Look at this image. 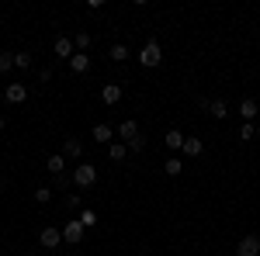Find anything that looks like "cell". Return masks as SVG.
<instances>
[{"label": "cell", "instance_id": "6da1fadb", "mask_svg": "<svg viewBox=\"0 0 260 256\" xmlns=\"http://www.w3.org/2000/svg\"><path fill=\"white\" fill-rule=\"evenodd\" d=\"M139 62L146 66V69H156V66L163 62V49H160V42H153V39L146 42V45L139 49Z\"/></svg>", "mask_w": 260, "mask_h": 256}, {"label": "cell", "instance_id": "7a4b0ae2", "mask_svg": "<svg viewBox=\"0 0 260 256\" xmlns=\"http://www.w3.org/2000/svg\"><path fill=\"white\" fill-rule=\"evenodd\" d=\"M73 184H77V187H94V184H98V166H94V163H80V166L73 170Z\"/></svg>", "mask_w": 260, "mask_h": 256}, {"label": "cell", "instance_id": "3957f363", "mask_svg": "<svg viewBox=\"0 0 260 256\" xmlns=\"http://www.w3.org/2000/svg\"><path fill=\"white\" fill-rule=\"evenodd\" d=\"M39 242H42V249H56L62 242V229H56V225H45L39 232Z\"/></svg>", "mask_w": 260, "mask_h": 256}, {"label": "cell", "instance_id": "277c9868", "mask_svg": "<svg viewBox=\"0 0 260 256\" xmlns=\"http://www.w3.org/2000/svg\"><path fill=\"white\" fill-rule=\"evenodd\" d=\"M236 256H260V236H243L240 246H236Z\"/></svg>", "mask_w": 260, "mask_h": 256}, {"label": "cell", "instance_id": "5b68a950", "mask_svg": "<svg viewBox=\"0 0 260 256\" xmlns=\"http://www.w3.org/2000/svg\"><path fill=\"white\" fill-rule=\"evenodd\" d=\"M62 242H70V246H80V242H83L80 218H77V222H66V229H62Z\"/></svg>", "mask_w": 260, "mask_h": 256}, {"label": "cell", "instance_id": "8992f818", "mask_svg": "<svg viewBox=\"0 0 260 256\" xmlns=\"http://www.w3.org/2000/svg\"><path fill=\"white\" fill-rule=\"evenodd\" d=\"M4 97H7V104H24V100H28V87H24V83H7Z\"/></svg>", "mask_w": 260, "mask_h": 256}, {"label": "cell", "instance_id": "52a82bcc", "mask_svg": "<svg viewBox=\"0 0 260 256\" xmlns=\"http://www.w3.org/2000/svg\"><path fill=\"white\" fill-rule=\"evenodd\" d=\"M52 49H56V56H59V59H73V56H77V52H73L77 45H73V39H66V35H59Z\"/></svg>", "mask_w": 260, "mask_h": 256}, {"label": "cell", "instance_id": "ba28073f", "mask_svg": "<svg viewBox=\"0 0 260 256\" xmlns=\"http://www.w3.org/2000/svg\"><path fill=\"white\" fill-rule=\"evenodd\" d=\"M201 107H205L212 118H225V115H229V104L219 100V97H215V100H201Z\"/></svg>", "mask_w": 260, "mask_h": 256}, {"label": "cell", "instance_id": "9c48e42d", "mask_svg": "<svg viewBox=\"0 0 260 256\" xmlns=\"http://www.w3.org/2000/svg\"><path fill=\"white\" fill-rule=\"evenodd\" d=\"M101 100H104V104H118V100H121V83H104Z\"/></svg>", "mask_w": 260, "mask_h": 256}, {"label": "cell", "instance_id": "30bf717a", "mask_svg": "<svg viewBox=\"0 0 260 256\" xmlns=\"http://www.w3.org/2000/svg\"><path fill=\"white\" fill-rule=\"evenodd\" d=\"M136 135H139V125H136L132 118H125V121L118 125V138H121V142H132Z\"/></svg>", "mask_w": 260, "mask_h": 256}, {"label": "cell", "instance_id": "8fae6325", "mask_svg": "<svg viewBox=\"0 0 260 256\" xmlns=\"http://www.w3.org/2000/svg\"><path fill=\"white\" fill-rule=\"evenodd\" d=\"M184 138H187V135H180L177 128H170V132H167V135H163V145H167V149H174V153H177V149H184Z\"/></svg>", "mask_w": 260, "mask_h": 256}, {"label": "cell", "instance_id": "7c38bea8", "mask_svg": "<svg viewBox=\"0 0 260 256\" xmlns=\"http://www.w3.org/2000/svg\"><path fill=\"white\" fill-rule=\"evenodd\" d=\"M240 115H243V118H246V121H253V118H257V115H260V104H257V100H253V97H246V100H243V104H240Z\"/></svg>", "mask_w": 260, "mask_h": 256}, {"label": "cell", "instance_id": "4fadbf2b", "mask_svg": "<svg viewBox=\"0 0 260 256\" xmlns=\"http://www.w3.org/2000/svg\"><path fill=\"white\" fill-rule=\"evenodd\" d=\"M70 69H73V73H87V69H90V56H87V52H77V56L70 59Z\"/></svg>", "mask_w": 260, "mask_h": 256}, {"label": "cell", "instance_id": "5bb4252c", "mask_svg": "<svg viewBox=\"0 0 260 256\" xmlns=\"http://www.w3.org/2000/svg\"><path fill=\"white\" fill-rule=\"evenodd\" d=\"M62 153H66L70 159H80V153H83V142H80V138H66V142H62Z\"/></svg>", "mask_w": 260, "mask_h": 256}, {"label": "cell", "instance_id": "9a60e30c", "mask_svg": "<svg viewBox=\"0 0 260 256\" xmlns=\"http://www.w3.org/2000/svg\"><path fill=\"white\" fill-rule=\"evenodd\" d=\"M184 153H187V156H201V153H205V142H201V138H184Z\"/></svg>", "mask_w": 260, "mask_h": 256}, {"label": "cell", "instance_id": "2e32d148", "mask_svg": "<svg viewBox=\"0 0 260 256\" xmlns=\"http://www.w3.org/2000/svg\"><path fill=\"white\" fill-rule=\"evenodd\" d=\"M62 166H66V156H49V163H45V170L52 177H62Z\"/></svg>", "mask_w": 260, "mask_h": 256}, {"label": "cell", "instance_id": "e0dca14e", "mask_svg": "<svg viewBox=\"0 0 260 256\" xmlns=\"http://www.w3.org/2000/svg\"><path fill=\"white\" fill-rule=\"evenodd\" d=\"M180 170H184V163H180L177 156H170L163 163V173H167V177H180Z\"/></svg>", "mask_w": 260, "mask_h": 256}, {"label": "cell", "instance_id": "ac0fdd59", "mask_svg": "<svg viewBox=\"0 0 260 256\" xmlns=\"http://www.w3.org/2000/svg\"><path fill=\"white\" fill-rule=\"evenodd\" d=\"M108 56H111L115 62H125L132 52H128V45H125V42H118V45H111V52H108Z\"/></svg>", "mask_w": 260, "mask_h": 256}, {"label": "cell", "instance_id": "d6986e66", "mask_svg": "<svg viewBox=\"0 0 260 256\" xmlns=\"http://www.w3.org/2000/svg\"><path fill=\"white\" fill-rule=\"evenodd\" d=\"M111 125H94V142H111Z\"/></svg>", "mask_w": 260, "mask_h": 256}, {"label": "cell", "instance_id": "ffe728a7", "mask_svg": "<svg viewBox=\"0 0 260 256\" xmlns=\"http://www.w3.org/2000/svg\"><path fill=\"white\" fill-rule=\"evenodd\" d=\"M108 156H111V159H125V156H128V145H125V142H115V145L108 149Z\"/></svg>", "mask_w": 260, "mask_h": 256}, {"label": "cell", "instance_id": "44dd1931", "mask_svg": "<svg viewBox=\"0 0 260 256\" xmlns=\"http://www.w3.org/2000/svg\"><path fill=\"white\" fill-rule=\"evenodd\" d=\"M80 225H83V229H94V225H98V215H94L90 208H83V211H80Z\"/></svg>", "mask_w": 260, "mask_h": 256}, {"label": "cell", "instance_id": "7402d4cb", "mask_svg": "<svg viewBox=\"0 0 260 256\" xmlns=\"http://www.w3.org/2000/svg\"><path fill=\"white\" fill-rule=\"evenodd\" d=\"M14 66L18 69H28L31 66V52H14Z\"/></svg>", "mask_w": 260, "mask_h": 256}, {"label": "cell", "instance_id": "603a6c76", "mask_svg": "<svg viewBox=\"0 0 260 256\" xmlns=\"http://www.w3.org/2000/svg\"><path fill=\"white\" fill-rule=\"evenodd\" d=\"M253 135H257V128H253V121H243V128H240V138H243V142H250Z\"/></svg>", "mask_w": 260, "mask_h": 256}, {"label": "cell", "instance_id": "cb8c5ba5", "mask_svg": "<svg viewBox=\"0 0 260 256\" xmlns=\"http://www.w3.org/2000/svg\"><path fill=\"white\" fill-rule=\"evenodd\" d=\"M35 201H39V204H49V201H52V187H39V191H35Z\"/></svg>", "mask_w": 260, "mask_h": 256}, {"label": "cell", "instance_id": "d4e9b609", "mask_svg": "<svg viewBox=\"0 0 260 256\" xmlns=\"http://www.w3.org/2000/svg\"><path fill=\"white\" fill-rule=\"evenodd\" d=\"M125 145H128V153H142V149H146V138H142V135H136L132 142H125Z\"/></svg>", "mask_w": 260, "mask_h": 256}, {"label": "cell", "instance_id": "484cf974", "mask_svg": "<svg viewBox=\"0 0 260 256\" xmlns=\"http://www.w3.org/2000/svg\"><path fill=\"white\" fill-rule=\"evenodd\" d=\"M11 66H14V56L11 52H0V73H7Z\"/></svg>", "mask_w": 260, "mask_h": 256}, {"label": "cell", "instance_id": "4316f807", "mask_svg": "<svg viewBox=\"0 0 260 256\" xmlns=\"http://www.w3.org/2000/svg\"><path fill=\"white\" fill-rule=\"evenodd\" d=\"M73 45H77V49H87V45H90V35H87V31H77Z\"/></svg>", "mask_w": 260, "mask_h": 256}, {"label": "cell", "instance_id": "83f0119b", "mask_svg": "<svg viewBox=\"0 0 260 256\" xmlns=\"http://www.w3.org/2000/svg\"><path fill=\"white\" fill-rule=\"evenodd\" d=\"M66 208H73V211H77V208H80V194H70V197H66Z\"/></svg>", "mask_w": 260, "mask_h": 256}, {"label": "cell", "instance_id": "f1b7e54d", "mask_svg": "<svg viewBox=\"0 0 260 256\" xmlns=\"http://www.w3.org/2000/svg\"><path fill=\"white\" fill-rule=\"evenodd\" d=\"M0 132H4V118H0Z\"/></svg>", "mask_w": 260, "mask_h": 256}, {"label": "cell", "instance_id": "f546056e", "mask_svg": "<svg viewBox=\"0 0 260 256\" xmlns=\"http://www.w3.org/2000/svg\"><path fill=\"white\" fill-rule=\"evenodd\" d=\"M21 256H28V253H21Z\"/></svg>", "mask_w": 260, "mask_h": 256}]
</instances>
